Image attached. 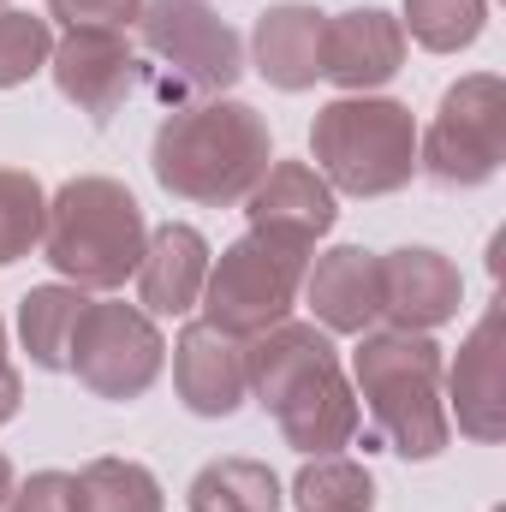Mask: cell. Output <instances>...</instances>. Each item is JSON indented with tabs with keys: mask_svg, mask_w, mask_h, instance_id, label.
Instances as JSON below:
<instances>
[{
	"mask_svg": "<svg viewBox=\"0 0 506 512\" xmlns=\"http://www.w3.org/2000/svg\"><path fill=\"white\" fill-rule=\"evenodd\" d=\"M12 489H18V483H12V459L0 453V512H6V501H12Z\"/></svg>",
	"mask_w": 506,
	"mask_h": 512,
	"instance_id": "f1b7e54d",
	"label": "cell"
},
{
	"mask_svg": "<svg viewBox=\"0 0 506 512\" xmlns=\"http://www.w3.org/2000/svg\"><path fill=\"white\" fill-rule=\"evenodd\" d=\"M268 167H274L268 120L233 96L167 108V120L155 126V143H149L155 185L197 209H239Z\"/></svg>",
	"mask_w": 506,
	"mask_h": 512,
	"instance_id": "7a4b0ae2",
	"label": "cell"
},
{
	"mask_svg": "<svg viewBox=\"0 0 506 512\" xmlns=\"http://www.w3.org/2000/svg\"><path fill=\"white\" fill-rule=\"evenodd\" d=\"M0 6H6V0H0Z\"/></svg>",
	"mask_w": 506,
	"mask_h": 512,
	"instance_id": "f546056e",
	"label": "cell"
},
{
	"mask_svg": "<svg viewBox=\"0 0 506 512\" xmlns=\"http://www.w3.org/2000/svg\"><path fill=\"white\" fill-rule=\"evenodd\" d=\"M245 221H251V233H274V239H292V245L316 251V239L334 233L340 203H334L328 179L310 161H274L245 197Z\"/></svg>",
	"mask_w": 506,
	"mask_h": 512,
	"instance_id": "5bb4252c",
	"label": "cell"
},
{
	"mask_svg": "<svg viewBox=\"0 0 506 512\" xmlns=\"http://www.w3.org/2000/svg\"><path fill=\"white\" fill-rule=\"evenodd\" d=\"M506 161V84L495 72H465L441 90L429 131H417V173L447 191H477Z\"/></svg>",
	"mask_w": 506,
	"mask_h": 512,
	"instance_id": "ba28073f",
	"label": "cell"
},
{
	"mask_svg": "<svg viewBox=\"0 0 506 512\" xmlns=\"http://www.w3.org/2000/svg\"><path fill=\"white\" fill-rule=\"evenodd\" d=\"M304 274H310V245H292L274 233H245L209 262V280L197 298L203 322L233 334V340H256L292 316Z\"/></svg>",
	"mask_w": 506,
	"mask_h": 512,
	"instance_id": "52a82bcc",
	"label": "cell"
},
{
	"mask_svg": "<svg viewBox=\"0 0 506 512\" xmlns=\"http://www.w3.org/2000/svg\"><path fill=\"white\" fill-rule=\"evenodd\" d=\"M137 36L155 60V96L167 108L227 96L245 78V42L209 0H143Z\"/></svg>",
	"mask_w": 506,
	"mask_h": 512,
	"instance_id": "8992f818",
	"label": "cell"
},
{
	"mask_svg": "<svg viewBox=\"0 0 506 512\" xmlns=\"http://www.w3.org/2000/svg\"><path fill=\"white\" fill-rule=\"evenodd\" d=\"M298 512H376V477L346 453H316L292 477Z\"/></svg>",
	"mask_w": 506,
	"mask_h": 512,
	"instance_id": "7402d4cb",
	"label": "cell"
},
{
	"mask_svg": "<svg viewBox=\"0 0 506 512\" xmlns=\"http://www.w3.org/2000/svg\"><path fill=\"white\" fill-rule=\"evenodd\" d=\"M143 245H149L143 203L108 173H78L48 197V227L36 251L60 280L84 292H114L137 274Z\"/></svg>",
	"mask_w": 506,
	"mask_h": 512,
	"instance_id": "277c9868",
	"label": "cell"
},
{
	"mask_svg": "<svg viewBox=\"0 0 506 512\" xmlns=\"http://www.w3.org/2000/svg\"><path fill=\"white\" fill-rule=\"evenodd\" d=\"M72 489H78V512H167L155 471L137 459H114V453L90 459L72 477Z\"/></svg>",
	"mask_w": 506,
	"mask_h": 512,
	"instance_id": "44dd1931",
	"label": "cell"
},
{
	"mask_svg": "<svg viewBox=\"0 0 506 512\" xmlns=\"http://www.w3.org/2000/svg\"><path fill=\"white\" fill-rule=\"evenodd\" d=\"M489 24V0H405L399 30L429 54H465Z\"/></svg>",
	"mask_w": 506,
	"mask_h": 512,
	"instance_id": "603a6c76",
	"label": "cell"
},
{
	"mask_svg": "<svg viewBox=\"0 0 506 512\" xmlns=\"http://www.w3.org/2000/svg\"><path fill=\"white\" fill-rule=\"evenodd\" d=\"M245 382L251 399L280 423L286 447L316 459V453H340L358 435V393L340 370L334 334H322L316 322H274L268 334L245 340Z\"/></svg>",
	"mask_w": 506,
	"mask_h": 512,
	"instance_id": "6da1fadb",
	"label": "cell"
},
{
	"mask_svg": "<svg viewBox=\"0 0 506 512\" xmlns=\"http://www.w3.org/2000/svg\"><path fill=\"white\" fill-rule=\"evenodd\" d=\"M48 72H54V90L90 126H108L143 84V66H137V48L126 42V30H102V24L66 30L48 54Z\"/></svg>",
	"mask_w": 506,
	"mask_h": 512,
	"instance_id": "30bf717a",
	"label": "cell"
},
{
	"mask_svg": "<svg viewBox=\"0 0 506 512\" xmlns=\"http://www.w3.org/2000/svg\"><path fill=\"white\" fill-rule=\"evenodd\" d=\"M501 334L506 316L501 304L483 310V322L465 334L459 364L441 370L447 376V417H459V435H471L477 447H495L506 435V376H501Z\"/></svg>",
	"mask_w": 506,
	"mask_h": 512,
	"instance_id": "7c38bea8",
	"label": "cell"
},
{
	"mask_svg": "<svg viewBox=\"0 0 506 512\" xmlns=\"http://www.w3.org/2000/svg\"><path fill=\"white\" fill-rule=\"evenodd\" d=\"M161 364H167V340L143 304H126V298H90L84 304L66 370L96 399H114V405L143 399L161 376Z\"/></svg>",
	"mask_w": 506,
	"mask_h": 512,
	"instance_id": "9c48e42d",
	"label": "cell"
},
{
	"mask_svg": "<svg viewBox=\"0 0 506 512\" xmlns=\"http://www.w3.org/2000/svg\"><path fill=\"white\" fill-rule=\"evenodd\" d=\"M6 512H78V489H72V471H30Z\"/></svg>",
	"mask_w": 506,
	"mask_h": 512,
	"instance_id": "484cf974",
	"label": "cell"
},
{
	"mask_svg": "<svg viewBox=\"0 0 506 512\" xmlns=\"http://www.w3.org/2000/svg\"><path fill=\"white\" fill-rule=\"evenodd\" d=\"M137 12H143V0H48V18L66 30H84V24L126 30V24H137Z\"/></svg>",
	"mask_w": 506,
	"mask_h": 512,
	"instance_id": "4316f807",
	"label": "cell"
},
{
	"mask_svg": "<svg viewBox=\"0 0 506 512\" xmlns=\"http://www.w3.org/2000/svg\"><path fill=\"white\" fill-rule=\"evenodd\" d=\"M310 161L328 191L393 197L417 179V120L393 96H334L328 108H316Z\"/></svg>",
	"mask_w": 506,
	"mask_h": 512,
	"instance_id": "5b68a950",
	"label": "cell"
},
{
	"mask_svg": "<svg viewBox=\"0 0 506 512\" xmlns=\"http://www.w3.org/2000/svg\"><path fill=\"white\" fill-rule=\"evenodd\" d=\"M54 54V24L36 18V12H12L0 6V90H18L30 84Z\"/></svg>",
	"mask_w": 506,
	"mask_h": 512,
	"instance_id": "d4e9b609",
	"label": "cell"
},
{
	"mask_svg": "<svg viewBox=\"0 0 506 512\" xmlns=\"http://www.w3.org/2000/svg\"><path fill=\"white\" fill-rule=\"evenodd\" d=\"M185 507L191 512H280L286 495H280V477L262 465V459H209L191 489H185Z\"/></svg>",
	"mask_w": 506,
	"mask_h": 512,
	"instance_id": "ffe728a7",
	"label": "cell"
},
{
	"mask_svg": "<svg viewBox=\"0 0 506 512\" xmlns=\"http://www.w3.org/2000/svg\"><path fill=\"white\" fill-rule=\"evenodd\" d=\"M209 262H215V251H209V239L191 221L155 227L149 245H143V262H137V304L149 316H185V310H197Z\"/></svg>",
	"mask_w": 506,
	"mask_h": 512,
	"instance_id": "ac0fdd59",
	"label": "cell"
},
{
	"mask_svg": "<svg viewBox=\"0 0 506 512\" xmlns=\"http://www.w3.org/2000/svg\"><path fill=\"white\" fill-rule=\"evenodd\" d=\"M405 66V30L381 6H352L322 24V78L340 84L346 96H370L393 84Z\"/></svg>",
	"mask_w": 506,
	"mask_h": 512,
	"instance_id": "4fadbf2b",
	"label": "cell"
},
{
	"mask_svg": "<svg viewBox=\"0 0 506 512\" xmlns=\"http://www.w3.org/2000/svg\"><path fill=\"white\" fill-rule=\"evenodd\" d=\"M173 387L179 405L191 417H233L245 405V340L209 328V322H185L173 340Z\"/></svg>",
	"mask_w": 506,
	"mask_h": 512,
	"instance_id": "9a60e30c",
	"label": "cell"
},
{
	"mask_svg": "<svg viewBox=\"0 0 506 512\" xmlns=\"http://www.w3.org/2000/svg\"><path fill=\"white\" fill-rule=\"evenodd\" d=\"M18 405H24V382H18V370L6 358V322H0V423H12Z\"/></svg>",
	"mask_w": 506,
	"mask_h": 512,
	"instance_id": "83f0119b",
	"label": "cell"
},
{
	"mask_svg": "<svg viewBox=\"0 0 506 512\" xmlns=\"http://www.w3.org/2000/svg\"><path fill=\"white\" fill-rule=\"evenodd\" d=\"M465 304V274L435 245H399L381 256V322L405 334H435Z\"/></svg>",
	"mask_w": 506,
	"mask_h": 512,
	"instance_id": "8fae6325",
	"label": "cell"
},
{
	"mask_svg": "<svg viewBox=\"0 0 506 512\" xmlns=\"http://www.w3.org/2000/svg\"><path fill=\"white\" fill-rule=\"evenodd\" d=\"M304 304L322 334H370L381 322V256L364 245H334L310 262Z\"/></svg>",
	"mask_w": 506,
	"mask_h": 512,
	"instance_id": "2e32d148",
	"label": "cell"
},
{
	"mask_svg": "<svg viewBox=\"0 0 506 512\" xmlns=\"http://www.w3.org/2000/svg\"><path fill=\"white\" fill-rule=\"evenodd\" d=\"M441 346L429 334L405 328H370L352 352V393L364 399L376 441L399 459H441L453 441V417L441 399Z\"/></svg>",
	"mask_w": 506,
	"mask_h": 512,
	"instance_id": "3957f363",
	"label": "cell"
},
{
	"mask_svg": "<svg viewBox=\"0 0 506 512\" xmlns=\"http://www.w3.org/2000/svg\"><path fill=\"white\" fill-rule=\"evenodd\" d=\"M322 24H328V12H316L304 0H274V6L256 12L251 30L256 72L280 96H304L322 78Z\"/></svg>",
	"mask_w": 506,
	"mask_h": 512,
	"instance_id": "e0dca14e",
	"label": "cell"
},
{
	"mask_svg": "<svg viewBox=\"0 0 506 512\" xmlns=\"http://www.w3.org/2000/svg\"><path fill=\"white\" fill-rule=\"evenodd\" d=\"M84 304H90V292H84V286H72V280L30 286V292L18 298V340H24V352H30V364H36V370H66Z\"/></svg>",
	"mask_w": 506,
	"mask_h": 512,
	"instance_id": "d6986e66",
	"label": "cell"
},
{
	"mask_svg": "<svg viewBox=\"0 0 506 512\" xmlns=\"http://www.w3.org/2000/svg\"><path fill=\"white\" fill-rule=\"evenodd\" d=\"M48 227V191L36 173L24 167H0V268H12L18 256L42 245Z\"/></svg>",
	"mask_w": 506,
	"mask_h": 512,
	"instance_id": "cb8c5ba5",
	"label": "cell"
}]
</instances>
